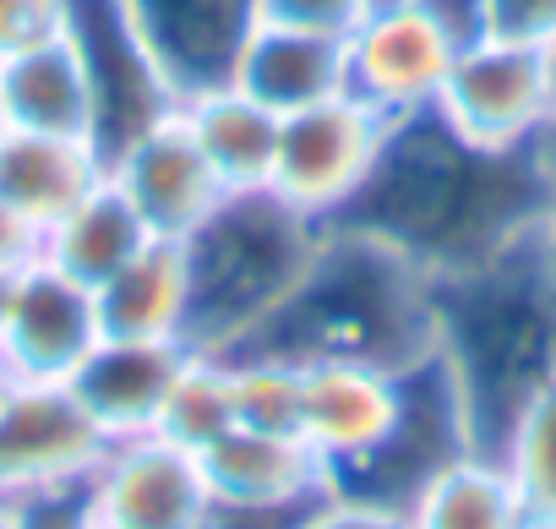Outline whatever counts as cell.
<instances>
[{
	"label": "cell",
	"mask_w": 556,
	"mask_h": 529,
	"mask_svg": "<svg viewBox=\"0 0 556 529\" xmlns=\"http://www.w3.org/2000/svg\"><path fill=\"white\" fill-rule=\"evenodd\" d=\"M551 197L556 169L540 148H480L420 110L388 126L366 186L333 224L393 245L431 279H453L540 235Z\"/></svg>",
	"instance_id": "obj_1"
},
{
	"label": "cell",
	"mask_w": 556,
	"mask_h": 529,
	"mask_svg": "<svg viewBox=\"0 0 556 529\" xmlns=\"http://www.w3.org/2000/svg\"><path fill=\"white\" fill-rule=\"evenodd\" d=\"M229 355H278L295 366L350 361L377 371H409L437 355V285L393 245L328 224L295 290Z\"/></svg>",
	"instance_id": "obj_2"
},
{
	"label": "cell",
	"mask_w": 556,
	"mask_h": 529,
	"mask_svg": "<svg viewBox=\"0 0 556 529\" xmlns=\"http://www.w3.org/2000/svg\"><path fill=\"white\" fill-rule=\"evenodd\" d=\"M437 285V361L458 388L475 453H496L518 410L556 377V262L545 229Z\"/></svg>",
	"instance_id": "obj_3"
},
{
	"label": "cell",
	"mask_w": 556,
	"mask_h": 529,
	"mask_svg": "<svg viewBox=\"0 0 556 529\" xmlns=\"http://www.w3.org/2000/svg\"><path fill=\"white\" fill-rule=\"evenodd\" d=\"M323 218L301 213L273 186L224 191V202L180 240L186 251V344L207 355L240 350L295 290L323 245Z\"/></svg>",
	"instance_id": "obj_4"
},
{
	"label": "cell",
	"mask_w": 556,
	"mask_h": 529,
	"mask_svg": "<svg viewBox=\"0 0 556 529\" xmlns=\"http://www.w3.org/2000/svg\"><path fill=\"white\" fill-rule=\"evenodd\" d=\"M469 39H480L475 0H371L344 34V88L388 121L437 110Z\"/></svg>",
	"instance_id": "obj_5"
},
{
	"label": "cell",
	"mask_w": 556,
	"mask_h": 529,
	"mask_svg": "<svg viewBox=\"0 0 556 529\" xmlns=\"http://www.w3.org/2000/svg\"><path fill=\"white\" fill-rule=\"evenodd\" d=\"M66 34L83 55L88 77V142L104 159V169L148 137L159 121L180 110L169 77L159 72L153 50L142 45L126 0H72Z\"/></svg>",
	"instance_id": "obj_6"
},
{
	"label": "cell",
	"mask_w": 556,
	"mask_h": 529,
	"mask_svg": "<svg viewBox=\"0 0 556 529\" xmlns=\"http://www.w3.org/2000/svg\"><path fill=\"white\" fill-rule=\"evenodd\" d=\"M551 104H556L551 50L480 34L458 50L437 115L480 148H540Z\"/></svg>",
	"instance_id": "obj_7"
},
{
	"label": "cell",
	"mask_w": 556,
	"mask_h": 529,
	"mask_svg": "<svg viewBox=\"0 0 556 529\" xmlns=\"http://www.w3.org/2000/svg\"><path fill=\"white\" fill-rule=\"evenodd\" d=\"M388 126L393 121L371 110L366 99H355L350 88L323 104H306L278 126V159H273L267 186L285 202H295L301 213L333 224L350 207V197L366 186L388 142Z\"/></svg>",
	"instance_id": "obj_8"
},
{
	"label": "cell",
	"mask_w": 556,
	"mask_h": 529,
	"mask_svg": "<svg viewBox=\"0 0 556 529\" xmlns=\"http://www.w3.org/2000/svg\"><path fill=\"white\" fill-rule=\"evenodd\" d=\"M464 453H475V437H469L458 388L447 382L442 361L431 355V361L404 371V404H399V420L382 437V448L366 464H355L350 475H339L333 491L409 513V502Z\"/></svg>",
	"instance_id": "obj_9"
},
{
	"label": "cell",
	"mask_w": 556,
	"mask_h": 529,
	"mask_svg": "<svg viewBox=\"0 0 556 529\" xmlns=\"http://www.w3.org/2000/svg\"><path fill=\"white\" fill-rule=\"evenodd\" d=\"M110 437L83 410L72 382H12L0 399V496L28 502L88 486Z\"/></svg>",
	"instance_id": "obj_10"
},
{
	"label": "cell",
	"mask_w": 556,
	"mask_h": 529,
	"mask_svg": "<svg viewBox=\"0 0 556 529\" xmlns=\"http://www.w3.org/2000/svg\"><path fill=\"white\" fill-rule=\"evenodd\" d=\"M88 507L115 529H197L213 507V486L202 453L142 431L115 437L88 475Z\"/></svg>",
	"instance_id": "obj_11"
},
{
	"label": "cell",
	"mask_w": 556,
	"mask_h": 529,
	"mask_svg": "<svg viewBox=\"0 0 556 529\" xmlns=\"http://www.w3.org/2000/svg\"><path fill=\"white\" fill-rule=\"evenodd\" d=\"M104 339L99 301L88 285L66 279L34 256L12 279V306L0 323V355L23 382H72V371L88 361V350Z\"/></svg>",
	"instance_id": "obj_12"
},
{
	"label": "cell",
	"mask_w": 556,
	"mask_h": 529,
	"mask_svg": "<svg viewBox=\"0 0 556 529\" xmlns=\"http://www.w3.org/2000/svg\"><path fill=\"white\" fill-rule=\"evenodd\" d=\"M126 12L186 104L235 83L240 50L262 23V0H126Z\"/></svg>",
	"instance_id": "obj_13"
},
{
	"label": "cell",
	"mask_w": 556,
	"mask_h": 529,
	"mask_svg": "<svg viewBox=\"0 0 556 529\" xmlns=\"http://www.w3.org/2000/svg\"><path fill=\"white\" fill-rule=\"evenodd\" d=\"M399 404H404V371H377V366H350V361L301 366L295 431L323 458L328 480H339L382 448V437L399 420Z\"/></svg>",
	"instance_id": "obj_14"
},
{
	"label": "cell",
	"mask_w": 556,
	"mask_h": 529,
	"mask_svg": "<svg viewBox=\"0 0 556 529\" xmlns=\"http://www.w3.org/2000/svg\"><path fill=\"white\" fill-rule=\"evenodd\" d=\"M110 180L126 191V202L142 213V224L164 240H186L224 202V180L202 159L180 110L169 121H159L148 137H137L110 164Z\"/></svg>",
	"instance_id": "obj_15"
},
{
	"label": "cell",
	"mask_w": 556,
	"mask_h": 529,
	"mask_svg": "<svg viewBox=\"0 0 556 529\" xmlns=\"http://www.w3.org/2000/svg\"><path fill=\"white\" fill-rule=\"evenodd\" d=\"M191 344L186 339H121L104 333L88 361L72 371V393L83 399V410L99 420V431L115 437H142L159 426L164 399L186 366Z\"/></svg>",
	"instance_id": "obj_16"
},
{
	"label": "cell",
	"mask_w": 556,
	"mask_h": 529,
	"mask_svg": "<svg viewBox=\"0 0 556 529\" xmlns=\"http://www.w3.org/2000/svg\"><path fill=\"white\" fill-rule=\"evenodd\" d=\"M202 469H207L213 502L290 507V502H317V496L333 491L323 458L306 448L301 431L229 426L213 448H202Z\"/></svg>",
	"instance_id": "obj_17"
},
{
	"label": "cell",
	"mask_w": 556,
	"mask_h": 529,
	"mask_svg": "<svg viewBox=\"0 0 556 529\" xmlns=\"http://www.w3.org/2000/svg\"><path fill=\"white\" fill-rule=\"evenodd\" d=\"M235 88H245L251 99H262L278 115L323 104V99L344 93V34L256 23V34L240 50Z\"/></svg>",
	"instance_id": "obj_18"
},
{
	"label": "cell",
	"mask_w": 556,
	"mask_h": 529,
	"mask_svg": "<svg viewBox=\"0 0 556 529\" xmlns=\"http://www.w3.org/2000/svg\"><path fill=\"white\" fill-rule=\"evenodd\" d=\"M104 159L88 137H55V131H0V202L17 207L28 224L50 229L66 207H77L99 180Z\"/></svg>",
	"instance_id": "obj_19"
},
{
	"label": "cell",
	"mask_w": 556,
	"mask_h": 529,
	"mask_svg": "<svg viewBox=\"0 0 556 529\" xmlns=\"http://www.w3.org/2000/svg\"><path fill=\"white\" fill-rule=\"evenodd\" d=\"M0 126L88 137V77L72 34H55L0 61Z\"/></svg>",
	"instance_id": "obj_20"
},
{
	"label": "cell",
	"mask_w": 556,
	"mask_h": 529,
	"mask_svg": "<svg viewBox=\"0 0 556 529\" xmlns=\"http://www.w3.org/2000/svg\"><path fill=\"white\" fill-rule=\"evenodd\" d=\"M180 115H186L202 159L224 180V191H256V186L273 180L278 126H285V115H278V110H267L245 88L224 83V88H207V93L186 99Z\"/></svg>",
	"instance_id": "obj_21"
},
{
	"label": "cell",
	"mask_w": 556,
	"mask_h": 529,
	"mask_svg": "<svg viewBox=\"0 0 556 529\" xmlns=\"http://www.w3.org/2000/svg\"><path fill=\"white\" fill-rule=\"evenodd\" d=\"M153 240V229L142 224V213L126 202V191L104 175L77 207H66L50 229H45V262L61 268L66 279L99 290L104 279H115L126 262Z\"/></svg>",
	"instance_id": "obj_22"
},
{
	"label": "cell",
	"mask_w": 556,
	"mask_h": 529,
	"mask_svg": "<svg viewBox=\"0 0 556 529\" xmlns=\"http://www.w3.org/2000/svg\"><path fill=\"white\" fill-rule=\"evenodd\" d=\"M104 333L121 339H186L191 285H186V251L180 240L153 235L115 279L93 290Z\"/></svg>",
	"instance_id": "obj_23"
},
{
	"label": "cell",
	"mask_w": 556,
	"mask_h": 529,
	"mask_svg": "<svg viewBox=\"0 0 556 529\" xmlns=\"http://www.w3.org/2000/svg\"><path fill=\"white\" fill-rule=\"evenodd\" d=\"M404 518L409 529H534L507 469L491 453H464L458 464H447Z\"/></svg>",
	"instance_id": "obj_24"
},
{
	"label": "cell",
	"mask_w": 556,
	"mask_h": 529,
	"mask_svg": "<svg viewBox=\"0 0 556 529\" xmlns=\"http://www.w3.org/2000/svg\"><path fill=\"white\" fill-rule=\"evenodd\" d=\"M491 458L507 469L534 529H551L556 524V377L518 410V420L507 426Z\"/></svg>",
	"instance_id": "obj_25"
},
{
	"label": "cell",
	"mask_w": 556,
	"mask_h": 529,
	"mask_svg": "<svg viewBox=\"0 0 556 529\" xmlns=\"http://www.w3.org/2000/svg\"><path fill=\"white\" fill-rule=\"evenodd\" d=\"M235 426V382H229V361L224 355H207V350H191L169 399H164V415H159V437L202 453L213 448L224 431Z\"/></svg>",
	"instance_id": "obj_26"
},
{
	"label": "cell",
	"mask_w": 556,
	"mask_h": 529,
	"mask_svg": "<svg viewBox=\"0 0 556 529\" xmlns=\"http://www.w3.org/2000/svg\"><path fill=\"white\" fill-rule=\"evenodd\" d=\"M235 382V426L295 431L301 420V366L278 355H224Z\"/></svg>",
	"instance_id": "obj_27"
},
{
	"label": "cell",
	"mask_w": 556,
	"mask_h": 529,
	"mask_svg": "<svg viewBox=\"0 0 556 529\" xmlns=\"http://www.w3.org/2000/svg\"><path fill=\"white\" fill-rule=\"evenodd\" d=\"M475 7H480V34L556 50V0H475Z\"/></svg>",
	"instance_id": "obj_28"
},
{
	"label": "cell",
	"mask_w": 556,
	"mask_h": 529,
	"mask_svg": "<svg viewBox=\"0 0 556 529\" xmlns=\"http://www.w3.org/2000/svg\"><path fill=\"white\" fill-rule=\"evenodd\" d=\"M72 0H0V61L66 34Z\"/></svg>",
	"instance_id": "obj_29"
},
{
	"label": "cell",
	"mask_w": 556,
	"mask_h": 529,
	"mask_svg": "<svg viewBox=\"0 0 556 529\" xmlns=\"http://www.w3.org/2000/svg\"><path fill=\"white\" fill-rule=\"evenodd\" d=\"M371 0H262V23H290L317 34H350Z\"/></svg>",
	"instance_id": "obj_30"
},
{
	"label": "cell",
	"mask_w": 556,
	"mask_h": 529,
	"mask_svg": "<svg viewBox=\"0 0 556 529\" xmlns=\"http://www.w3.org/2000/svg\"><path fill=\"white\" fill-rule=\"evenodd\" d=\"M301 529H409L404 513L393 507H377V502H361V496H344V491H328Z\"/></svg>",
	"instance_id": "obj_31"
},
{
	"label": "cell",
	"mask_w": 556,
	"mask_h": 529,
	"mask_svg": "<svg viewBox=\"0 0 556 529\" xmlns=\"http://www.w3.org/2000/svg\"><path fill=\"white\" fill-rule=\"evenodd\" d=\"M12 529H93L88 486H72V491H50V496H28V502H17Z\"/></svg>",
	"instance_id": "obj_32"
},
{
	"label": "cell",
	"mask_w": 556,
	"mask_h": 529,
	"mask_svg": "<svg viewBox=\"0 0 556 529\" xmlns=\"http://www.w3.org/2000/svg\"><path fill=\"white\" fill-rule=\"evenodd\" d=\"M323 502V496H317ZM317 502H290V507H262V502H213L197 529H301Z\"/></svg>",
	"instance_id": "obj_33"
},
{
	"label": "cell",
	"mask_w": 556,
	"mask_h": 529,
	"mask_svg": "<svg viewBox=\"0 0 556 529\" xmlns=\"http://www.w3.org/2000/svg\"><path fill=\"white\" fill-rule=\"evenodd\" d=\"M39 251H45V229L0 202V274H23Z\"/></svg>",
	"instance_id": "obj_34"
},
{
	"label": "cell",
	"mask_w": 556,
	"mask_h": 529,
	"mask_svg": "<svg viewBox=\"0 0 556 529\" xmlns=\"http://www.w3.org/2000/svg\"><path fill=\"white\" fill-rule=\"evenodd\" d=\"M551 61H556V50H551ZM540 153H545V164L556 169V104H551V126H545V137H540Z\"/></svg>",
	"instance_id": "obj_35"
},
{
	"label": "cell",
	"mask_w": 556,
	"mask_h": 529,
	"mask_svg": "<svg viewBox=\"0 0 556 529\" xmlns=\"http://www.w3.org/2000/svg\"><path fill=\"white\" fill-rule=\"evenodd\" d=\"M545 251H551V262H556V197H551V213H545Z\"/></svg>",
	"instance_id": "obj_36"
},
{
	"label": "cell",
	"mask_w": 556,
	"mask_h": 529,
	"mask_svg": "<svg viewBox=\"0 0 556 529\" xmlns=\"http://www.w3.org/2000/svg\"><path fill=\"white\" fill-rule=\"evenodd\" d=\"M12 279L17 274H0V323H7V306H12Z\"/></svg>",
	"instance_id": "obj_37"
},
{
	"label": "cell",
	"mask_w": 556,
	"mask_h": 529,
	"mask_svg": "<svg viewBox=\"0 0 556 529\" xmlns=\"http://www.w3.org/2000/svg\"><path fill=\"white\" fill-rule=\"evenodd\" d=\"M12 382H17V371L7 366V355H0V399H7V393H12Z\"/></svg>",
	"instance_id": "obj_38"
},
{
	"label": "cell",
	"mask_w": 556,
	"mask_h": 529,
	"mask_svg": "<svg viewBox=\"0 0 556 529\" xmlns=\"http://www.w3.org/2000/svg\"><path fill=\"white\" fill-rule=\"evenodd\" d=\"M12 518H17V502H7V496H0V529H12Z\"/></svg>",
	"instance_id": "obj_39"
},
{
	"label": "cell",
	"mask_w": 556,
	"mask_h": 529,
	"mask_svg": "<svg viewBox=\"0 0 556 529\" xmlns=\"http://www.w3.org/2000/svg\"><path fill=\"white\" fill-rule=\"evenodd\" d=\"M93 529H115V524H99V518H93Z\"/></svg>",
	"instance_id": "obj_40"
},
{
	"label": "cell",
	"mask_w": 556,
	"mask_h": 529,
	"mask_svg": "<svg viewBox=\"0 0 556 529\" xmlns=\"http://www.w3.org/2000/svg\"><path fill=\"white\" fill-rule=\"evenodd\" d=\"M0 131H7V126H0Z\"/></svg>",
	"instance_id": "obj_41"
},
{
	"label": "cell",
	"mask_w": 556,
	"mask_h": 529,
	"mask_svg": "<svg viewBox=\"0 0 556 529\" xmlns=\"http://www.w3.org/2000/svg\"><path fill=\"white\" fill-rule=\"evenodd\" d=\"M551 529H556V524H551Z\"/></svg>",
	"instance_id": "obj_42"
}]
</instances>
